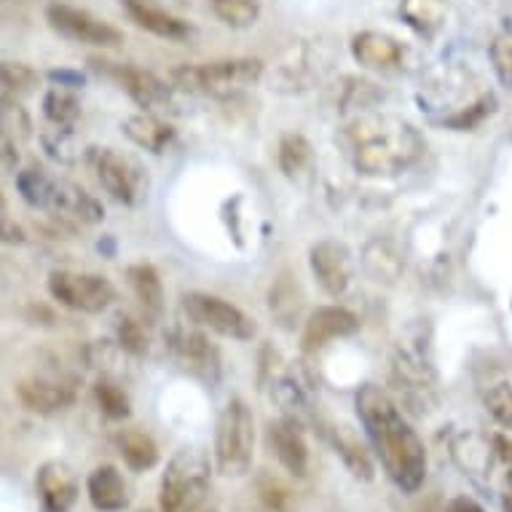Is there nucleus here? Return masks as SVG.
Masks as SVG:
<instances>
[{"instance_id":"a878e982","label":"nucleus","mask_w":512,"mask_h":512,"mask_svg":"<svg viewBox=\"0 0 512 512\" xmlns=\"http://www.w3.org/2000/svg\"><path fill=\"white\" fill-rule=\"evenodd\" d=\"M43 116L49 118V124H54L57 129H70L81 116V102H78L76 94L59 84L43 97Z\"/></svg>"},{"instance_id":"c9c22d12","label":"nucleus","mask_w":512,"mask_h":512,"mask_svg":"<svg viewBox=\"0 0 512 512\" xmlns=\"http://www.w3.org/2000/svg\"><path fill=\"white\" fill-rule=\"evenodd\" d=\"M445 512H486V510H483L475 499H470V496H456V499L448 502Z\"/></svg>"},{"instance_id":"7ed1b4c3","label":"nucleus","mask_w":512,"mask_h":512,"mask_svg":"<svg viewBox=\"0 0 512 512\" xmlns=\"http://www.w3.org/2000/svg\"><path fill=\"white\" fill-rule=\"evenodd\" d=\"M17 188L22 199L35 210L57 212L62 218L78 220L84 226H94L105 218L102 204L92 194H86L81 185L57 180L38 167L22 169L17 175Z\"/></svg>"},{"instance_id":"6ab92c4d","label":"nucleus","mask_w":512,"mask_h":512,"mask_svg":"<svg viewBox=\"0 0 512 512\" xmlns=\"http://www.w3.org/2000/svg\"><path fill=\"white\" fill-rule=\"evenodd\" d=\"M86 494H89L94 510L100 512H121L129 504V486L113 464H102V467L89 472Z\"/></svg>"},{"instance_id":"4be33fe9","label":"nucleus","mask_w":512,"mask_h":512,"mask_svg":"<svg viewBox=\"0 0 512 512\" xmlns=\"http://www.w3.org/2000/svg\"><path fill=\"white\" fill-rule=\"evenodd\" d=\"M400 17L416 33L429 38L445 25L448 17V0H400Z\"/></svg>"},{"instance_id":"9b49d317","label":"nucleus","mask_w":512,"mask_h":512,"mask_svg":"<svg viewBox=\"0 0 512 512\" xmlns=\"http://www.w3.org/2000/svg\"><path fill=\"white\" fill-rule=\"evenodd\" d=\"M92 68L97 70V73H102V76L113 78V81L140 105V108L161 110L172 102V89L167 86V81H161L159 76H153L151 70L97 57L92 59Z\"/></svg>"},{"instance_id":"f704fd0d","label":"nucleus","mask_w":512,"mask_h":512,"mask_svg":"<svg viewBox=\"0 0 512 512\" xmlns=\"http://www.w3.org/2000/svg\"><path fill=\"white\" fill-rule=\"evenodd\" d=\"M491 62H494V70L499 81H502L507 89H512V33L499 35L494 43H491Z\"/></svg>"},{"instance_id":"58836bf2","label":"nucleus","mask_w":512,"mask_h":512,"mask_svg":"<svg viewBox=\"0 0 512 512\" xmlns=\"http://www.w3.org/2000/svg\"><path fill=\"white\" fill-rule=\"evenodd\" d=\"M199 512H218V510H199Z\"/></svg>"},{"instance_id":"20e7f679","label":"nucleus","mask_w":512,"mask_h":512,"mask_svg":"<svg viewBox=\"0 0 512 512\" xmlns=\"http://www.w3.org/2000/svg\"><path fill=\"white\" fill-rule=\"evenodd\" d=\"M212 467L202 448L185 445L161 475L159 504L161 512H199L210 494Z\"/></svg>"},{"instance_id":"9d476101","label":"nucleus","mask_w":512,"mask_h":512,"mask_svg":"<svg viewBox=\"0 0 512 512\" xmlns=\"http://www.w3.org/2000/svg\"><path fill=\"white\" fill-rule=\"evenodd\" d=\"M46 19H49V25L59 35H65V38L76 43L113 49V46L124 41V35H121L118 27H113L105 19L94 17L92 11L76 9V6H68V3H51L49 9H46Z\"/></svg>"},{"instance_id":"aec40b11","label":"nucleus","mask_w":512,"mask_h":512,"mask_svg":"<svg viewBox=\"0 0 512 512\" xmlns=\"http://www.w3.org/2000/svg\"><path fill=\"white\" fill-rule=\"evenodd\" d=\"M124 135L135 145H140L143 151L161 153L172 143L175 129L153 113H135L124 121Z\"/></svg>"},{"instance_id":"f8f14e48","label":"nucleus","mask_w":512,"mask_h":512,"mask_svg":"<svg viewBox=\"0 0 512 512\" xmlns=\"http://www.w3.org/2000/svg\"><path fill=\"white\" fill-rule=\"evenodd\" d=\"M309 266L311 274L317 277L319 287L328 295H333V298L344 295L349 290V285H352V252H349V247L344 242H338V239H319L309 250Z\"/></svg>"},{"instance_id":"dca6fc26","label":"nucleus","mask_w":512,"mask_h":512,"mask_svg":"<svg viewBox=\"0 0 512 512\" xmlns=\"http://www.w3.org/2000/svg\"><path fill=\"white\" fill-rule=\"evenodd\" d=\"M352 57L362 68L370 70H400L405 65V46L397 38L378 30H365V33L352 38Z\"/></svg>"},{"instance_id":"f257e3e1","label":"nucleus","mask_w":512,"mask_h":512,"mask_svg":"<svg viewBox=\"0 0 512 512\" xmlns=\"http://www.w3.org/2000/svg\"><path fill=\"white\" fill-rule=\"evenodd\" d=\"M354 403H357V413L368 432L370 445L389 480L405 494L419 491L427 478V451L395 400L376 384H365L354 397Z\"/></svg>"},{"instance_id":"5701e85b","label":"nucleus","mask_w":512,"mask_h":512,"mask_svg":"<svg viewBox=\"0 0 512 512\" xmlns=\"http://www.w3.org/2000/svg\"><path fill=\"white\" fill-rule=\"evenodd\" d=\"M126 279H129V287L137 295V301L143 303L145 311L159 314L164 309V287H161L159 271L153 269L151 263H132L126 269Z\"/></svg>"},{"instance_id":"2f4dec72","label":"nucleus","mask_w":512,"mask_h":512,"mask_svg":"<svg viewBox=\"0 0 512 512\" xmlns=\"http://www.w3.org/2000/svg\"><path fill=\"white\" fill-rule=\"evenodd\" d=\"M94 397H97V405L102 408V413L110 416V419H126L129 411H132V403H129L126 392L113 381H97L94 384Z\"/></svg>"},{"instance_id":"c85d7f7f","label":"nucleus","mask_w":512,"mask_h":512,"mask_svg":"<svg viewBox=\"0 0 512 512\" xmlns=\"http://www.w3.org/2000/svg\"><path fill=\"white\" fill-rule=\"evenodd\" d=\"M212 11L223 25L244 30L261 19V0H212Z\"/></svg>"},{"instance_id":"4468645a","label":"nucleus","mask_w":512,"mask_h":512,"mask_svg":"<svg viewBox=\"0 0 512 512\" xmlns=\"http://www.w3.org/2000/svg\"><path fill=\"white\" fill-rule=\"evenodd\" d=\"M35 488L46 512H70L78 499L76 470L68 462H46L38 470Z\"/></svg>"},{"instance_id":"e433bc0d","label":"nucleus","mask_w":512,"mask_h":512,"mask_svg":"<svg viewBox=\"0 0 512 512\" xmlns=\"http://www.w3.org/2000/svg\"><path fill=\"white\" fill-rule=\"evenodd\" d=\"M502 507L504 512H512V470L504 475L502 483Z\"/></svg>"},{"instance_id":"7c9ffc66","label":"nucleus","mask_w":512,"mask_h":512,"mask_svg":"<svg viewBox=\"0 0 512 512\" xmlns=\"http://www.w3.org/2000/svg\"><path fill=\"white\" fill-rule=\"evenodd\" d=\"M0 78H3V94L6 100L9 97H22V94H30L38 86V73L33 68H27L22 62H3V70H0Z\"/></svg>"},{"instance_id":"cd10ccee","label":"nucleus","mask_w":512,"mask_h":512,"mask_svg":"<svg viewBox=\"0 0 512 512\" xmlns=\"http://www.w3.org/2000/svg\"><path fill=\"white\" fill-rule=\"evenodd\" d=\"M269 309L279 325L293 328V322L298 319V311H301V293H298V287L290 282V277H279L277 285L271 287Z\"/></svg>"},{"instance_id":"f3484780","label":"nucleus","mask_w":512,"mask_h":512,"mask_svg":"<svg viewBox=\"0 0 512 512\" xmlns=\"http://www.w3.org/2000/svg\"><path fill=\"white\" fill-rule=\"evenodd\" d=\"M17 397L27 411L51 416L76 403V389L62 381H49V378H25L17 384Z\"/></svg>"},{"instance_id":"412c9836","label":"nucleus","mask_w":512,"mask_h":512,"mask_svg":"<svg viewBox=\"0 0 512 512\" xmlns=\"http://www.w3.org/2000/svg\"><path fill=\"white\" fill-rule=\"evenodd\" d=\"M169 349L175 354L177 360L183 362V365H191V368H212V365H218V352H215V346L202 336V333H196V330H185V328H175L169 333Z\"/></svg>"},{"instance_id":"473e14b6","label":"nucleus","mask_w":512,"mask_h":512,"mask_svg":"<svg viewBox=\"0 0 512 512\" xmlns=\"http://www.w3.org/2000/svg\"><path fill=\"white\" fill-rule=\"evenodd\" d=\"M483 405L491 413V419L496 424H502L504 429H512V384L510 381H499L483 395Z\"/></svg>"},{"instance_id":"f03ea898","label":"nucleus","mask_w":512,"mask_h":512,"mask_svg":"<svg viewBox=\"0 0 512 512\" xmlns=\"http://www.w3.org/2000/svg\"><path fill=\"white\" fill-rule=\"evenodd\" d=\"M354 169L365 177H397L421 159L424 137L397 116H362L344 132Z\"/></svg>"},{"instance_id":"b1692460","label":"nucleus","mask_w":512,"mask_h":512,"mask_svg":"<svg viewBox=\"0 0 512 512\" xmlns=\"http://www.w3.org/2000/svg\"><path fill=\"white\" fill-rule=\"evenodd\" d=\"M333 448L336 454L341 456V462L346 464V470L352 472L354 478L370 480L373 478V462H370L368 451L362 448V443L357 440L349 427H336L333 429Z\"/></svg>"},{"instance_id":"bb28decb","label":"nucleus","mask_w":512,"mask_h":512,"mask_svg":"<svg viewBox=\"0 0 512 512\" xmlns=\"http://www.w3.org/2000/svg\"><path fill=\"white\" fill-rule=\"evenodd\" d=\"M454 459L464 472L480 475L491 467V448L480 435H462L456 437Z\"/></svg>"},{"instance_id":"4c0bfd02","label":"nucleus","mask_w":512,"mask_h":512,"mask_svg":"<svg viewBox=\"0 0 512 512\" xmlns=\"http://www.w3.org/2000/svg\"><path fill=\"white\" fill-rule=\"evenodd\" d=\"M494 445L496 451H499V456H504L507 462H512V437H494Z\"/></svg>"},{"instance_id":"6e6552de","label":"nucleus","mask_w":512,"mask_h":512,"mask_svg":"<svg viewBox=\"0 0 512 512\" xmlns=\"http://www.w3.org/2000/svg\"><path fill=\"white\" fill-rule=\"evenodd\" d=\"M94 172H97V180L105 188V194L116 199L118 204L135 207L148 194V172L129 153L102 148L94 153Z\"/></svg>"},{"instance_id":"39448f33","label":"nucleus","mask_w":512,"mask_h":512,"mask_svg":"<svg viewBox=\"0 0 512 512\" xmlns=\"http://www.w3.org/2000/svg\"><path fill=\"white\" fill-rule=\"evenodd\" d=\"M263 76V62L252 57L215 59L202 65H180L172 70V84L191 94L231 97Z\"/></svg>"},{"instance_id":"393cba45","label":"nucleus","mask_w":512,"mask_h":512,"mask_svg":"<svg viewBox=\"0 0 512 512\" xmlns=\"http://www.w3.org/2000/svg\"><path fill=\"white\" fill-rule=\"evenodd\" d=\"M118 448L129 470L143 472L151 470L153 464L159 462V448L151 440V435H145L140 429H126L118 435Z\"/></svg>"},{"instance_id":"ddd939ff","label":"nucleus","mask_w":512,"mask_h":512,"mask_svg":"<svg viewBox=\"0 0 512 512\" xmlns=\"http://www.w3.org/2000/svg\"><path fill=\"white\" fill-rule=\"evenodd\" d=\"M357 330H360V319L354 311L344 309V306H319V309L311 311L306 325H303V352H319L330 341L352 336Z\"/></svg>"},{"instance_id":"2eb2a0df","label":"nucleus","mask_w":512,"mask_h":512,"mask_svg":"<svg viewBox=\"0 0 512 512\" xmlns=\"http://www.w3.org/2000/svg\"><path fill=\"white\" fill-rule=\"evenodd\" d=\"M269 445L277 454L279 464L285 467L293 478L309 475V445L301 432V421L279 419L269 424Z\"/></svg>"},{"instance_id":"72a5a7b5","label":"nucleus","mask_w":512,"mask_h":512,"mask_svg":"<svg viewBox=\"0 0 512 512\" xmlns=\"http://www.w3.org/2000/svg\"><path fill=\"white\" fill-rule=\"evenodd\" d=\"M116 336L121 349L129 354H143L148 352V336H145L143 325L132 317H118Z\"/></svg>"},{"instance_id":"a211bd4d","label":"nucleus","mask_w":512,"mask_h":512,"mask_svg":"<svg viewBox=\"0 0 512 512\" xmlns=\"http://www.w3.org/2000/svg\"><path fill=\"white\" fill-rule=\"evenodd\" d=\"M121 9L145 33L159 35V38H167V41H185L191 35V27L185 25L183 19L159 9V6H153L148 0H121Z\"/></svg>"},{"instance_id":"423d86ee","label":"nucleus","mask_w":512,"mask_h":512,"mask_svg":"<svg viewBox=\"0 0 512 512\" xmlns=\"http://www.w3.org/2000/svg\"><path fill=\"white\" fill-rule=\"evenodd\" d=\"M255 456V419L244 400H228L215 427V467L226 478H242Z\"/></svg>"},{"instance_id":"ea45409f","label":"nucleus","mask_w":512,"mask_h":512,"mask_svg":"<svg viewBox=\"0 0 512 512\" xmlns=\"http://www.w3.org/2000/svg\"><path fill=\"white\" fill-rule=\"evenodd\" d=\"M140 512H148V510H140Z\"/></svg>"},{"instance_id":"c756f323","label":"nucleus","mask_w":512,"mask_h":512,"mask_svg":"<svg viewBox=\"0 0 512 512\" xmlns=\"http://www.w3.org/2000/svg\"><path fill=\"white\" fill-rule=\"evenodd\" d=\"M277 164L279 169L285 172V177H298L303 169L311 164V145L303 135H285L279 140V151H277Z\"/></svg>"},{"instance_id":"0eeeda50","label":"nucleus","mask_w":512,"mask_h":512,"mask_svg":"<svg viewBox=\"0 0 512 512\" xmlns=\"http://www.w3.org/2000/svg\"><path fill=\"white\" fill-rule=\"evenodd\" d=\"M183 311L194 325L212 330L223 338H231V341H250L255 336V319L220 295L199 293V290L185 293Z\"/></svg>"},{"instance_id":"1a4fd4ad","label":"nucleus","mask_w":512,"mask_h":512,"mask_svg":"<svg viewBox=\"0 0 512 512\" xmlns=\"http://www.w3.org/2000/svg\"><path fill=\"white\" fill-rule=\"evenodd\" d=\"M49 293L65 309L81 314H100L116 301V287L110 285V279L86 271H51Z\"/></svg>"}]
</instances>
